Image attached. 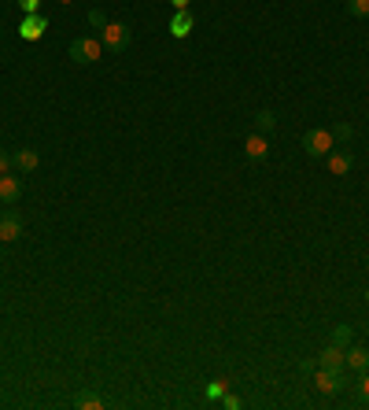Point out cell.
<instances>
[{"label": "cell", "mask_w": 369, "mask_h": 410, "mask_svg": "<svg viewBox=\"0 0 369 410\" xmlns=\"http://www.w3.org/2000/svg\"><path fill=\"white\" fill-rule=\"evenodd\" d=\"M100 56H104V41H96V37H74L70 41V59L82 63V67L85 63H96Z\"/></svg>", "instance_id": "cell-1"}, {"label": "cell", "mask_w": 369, "mask_h": 410, "mask_svg": "<svg viewBox=\"0 0 369 410\" xmlns=\"http://www.w3.org/2000/svg\"><path fill=\"white\" fill-rule=\"evenodd\" d=\"M100 41H104V52H126L133 34H129V26H122V23H107L100 30Z\"/></svg>", "instance_id": "cell-2"}, {"label": "cell", "mask_w": 369, "mask_h": 410, "mask_svg": "<svg viewBox=\"0 0 369 410\" xmlns=\"http://www.w3.org/2000/svg\"><path fill=\"white\" fill-rule=\"evenodd\" d=\"M303 148H307V156H314V159L329 156L332 152V133L329 129H307V133H303Z\"/></svg>", "instance_id": "cell-3"}, {"label": "cell", "mask_w": 369, "mask_h": 410, "mask_svg": "<svg viewBox=\"0 0 369 410\" xmlns=\"http://www.w3.org/2000/svg\"><path fill=\"white\" fill-rule=\"evenodd\" d=\"M314 384H318V392H325V395H336V392H343V370H314Z\"/></svg>", "instance_id": "cell-4"}, {"label": "cell", "mask_w": 369, "mask_h": 410, "mask_svg": "<svg viewBox=\"0 0 369 410\" xmlns=\"http://www.w3.org/2000/svg\"><path fill=\"white\" fill-rule=\"evenodd\" d=\"M343 370H351V373H366L369 370V351L362 348V344H347L343 348Z\"/></svg>", "instance_id": "cell-5"}, {"label": "cell", "mask_w": 369, "mask_h": 410, "mask_svg": "<svg viewBox=\"0 0 369 410\" xmlns=\"http://www.w3.org/2000/svg\"><path fill=\"white\" fill-rule=\"evenodd\" d=\"M23 236V218L15 211H4L0 214V241H19Z\"/></svg>", "instance_id": "cell-6"}, {"label": "cell", "mask_w": 369, "mask_h": 410, "mask_svg": "<svg viewBox=\"0 0 369 410\" xmlns=\"http://www.w3.org/2000/svg\"><path fill=\"white\" fill-rule=\"evenodd\" d=\"M244 156L247 159H255V163H263V159L269 156V145H266V133H252L244 141Z\"/></svg>", "instance_id": "cell-7"}, {"label": "cell", "mask_w": 369, "mask_h": 410, "mask_svg": "<svg viewBox=\"0 0 369 410\" xmlns=\"http://www.w3.org/2000/svg\"><path fill=\"white\" fill-rule=\"evenodd\" d=\"M325 159H329V170H332V174H336V178L351 174V167H354V159H351V152H336V148H332V152H329V156H325Z\"/></svg>", "instance_id": "cell-8"}, {"label": "cell", "mask_w": 369, "mask_h": 410, "mask_svg": "<svg viewBox=\"0 0 369 410\" xmlns=\"http://www.w3.org/2000/svg\"><path fill=\"white\" fill-rule=\"evenodd\" d=\"M23 196V185H19V178H12V174H0V200L12 207V203Z\"/></svg>", "instance_id": "cell-9"}, {"label": "cell", "mask_w": 369, "mask_h": 410, "mask_svg": "<svg viewBox=\"0 0 369 410\" xmlns=\"http://www.w3.org/2000/svg\"><path fill=\"white\" fill-rule=\"evenodd\" d=\"M318 366H321V370H343V348L329 344V348L318 355Z\"/></svg>", "instance_id": "cell-10"}, {"label": "cell", "mask_w": 369, "mask_h": 410, "mask_svg": "<svg viewBox=\"0 0 369 410\" xmlns=\"http://www.w3.org/2000/svg\"><path fill=\"white\" fill-rule=\"evenodd\" d=\"M45 26H48V23H45L41 15H26V19H23V26H19V34H23L26 41H37L41 34H45Z\"/></svg>", "instance_id": "cell-11"}, {"label": "cell", "mask_w": 369, "mask_h": 410, "mask_svg": "<svg viewBox=\"0 0 369 410\" xmlns=\"http://www.w3.org/2000/svg\"><path fill=\"white\" fill-rule=\"evenodd\" d=\"M12 159H15V170H23V174H30V170H37V163H41L34 148H19V152H15Z\"/></svg>", "instance_id": "cell-12"}, {"label": "cell", "mask_w": 369, "mask_h": 410, "mask_svg": "<svg viewBox=\"0 0 369 410\" xmlns=\"http://www.w3.org/2000/svg\"><path fill=\"white\" fill-rule=\"evenodd\" d=\"M170 34H173V37H189V34H192V15H189V8L170 19Z\"/></svg>", "instance_id": "cell-13"}, {"label": "cell", "mask_w": 369, "mask_h": 410, "mask_svg": "<svg viewBox=\"0 0 369 410\" xmlns=\"http://www.w3.org/2000/svg\"><path fill=\"white\" fill-rule=\"evenodd\" d=\"M74 407H82V410H100L104 399L96 395V392H82V395H74Z\"/></svg>", "instance_id": "cell-14"}, {"label": "cell", "mask_w": 369, "mask_h": 410, "mask_svg": "<svg viewBox=\"0 0 369 410\" xmlns=\"http://www.w3.org/2000/svg\"><path fill=\"white\" fill-rule=\"evenodd\" d=\"M255 126H258V133H269V129H277V115L274 111H258Z\"/></svg>", "instance_id": "cell-15"}, {"label": "cell", "mask_w": 369, "mask_h": 410, "mask_svg": "<svg viewBox=\"0 0 369 410\" xmlns=\"http://www.w3.org/2000/svg\"><path fill=\"white\" fill-rule=\"evenodd\" d=\"M351 340H354V329L351 326H336L332 329V344H336V348H347Z\"/></svg>", "instance_id": "cell-16"}, {"label": "cell", "mask_w": 369, "mask_h": 410, "mask_svg": "<svg viewBox=\"0 0 369 410\" xmlns=\"http://www.w3.org/2000/svg\"><path fill=\"white\" fill-rule=\"evenodd\" d=\"M329 133H332V145H336V141H340V145H347V141H351V137H354V129L347 126V122H340V126H332Z\"/></svg>", "instance_id": "cell-17"}, {"label": "cell", "mask_w": 369, "mask_h": 410, "mask_svg": "<svg viewBox=\"0 0 369 410\" xmlns=\"http://www.w3.org/2000/svg\"><path fill=\"white\" fill-rule=\"evenodd\" d=\"M347 12L358 15V19H366L369 15V0H347Z\"/></svg>", "instance_id": "cell-18"}, {"label": "cell", "mask_w": 369, "mask_h": 410, "mask_svg": "<svg viewBox=\"0 0 369 410\" xmlns=\"http://www.w3.org/2000/svg\"><path fill=\"white\" fill-rule=\"evenodd\" d=\"M358 377H362V381H358V403L369 407V370H366V373H358Z\"/></svg>", "instance_id": "cell-19"}, {"label": "cell", "mask_w": 369, "mask_h": 410, "mask_svg": "<svg viewBox=\"0 0 369 410\" xmlns=\"http://www.w3.org/2000/svg\"><path fill=\"white\" fill-rule=\"evenodd\" d=\"M89 26H93V30H104V26H107V15L100 12V8H93V12H89Z\"/></svg>", "instance_id": "cell-20"}, {"label": "cell", "mask_w": 369, "mask_h": 410, "mask_svg": "<svg viewBox=\"0 0 369 410\" xmlns=\"http://www.w3.org/2000/svg\"><path fill=\"white\" fill-rule=\"evenodd\" d=\"M12 167H15V159L8 148H0V174H12Z\"/></svg>", "instance_id": "cell-21"}, {"label": "cell", "mask_w": 369, "mask_h": 410, "mask_svg": "<svg viewBox=\"0 0 369 410\" xmlns=\"http://www.w3.org/2000/svg\"><path fill=\"white\" fill-rule=\"evenodd\" d=\"M225 395V381H211L207 384V399H222Z\"/></svg>", "instance_id": "cell-22"}, {"label": "cell", "mask_w": 369, "mask_h": 410, "mask_svg": "<svg viewBox=\"0 0 369 410\" xmlns=\"http://www.w3.org/2000/svg\"><path fill=\"white\" fill-rule=\"evenodd\" d=\"M19 8H23V12H26V15H37L41 0H19Z\"/></svg>", "instance_id": "cell-23"}, {"label": "cell", "mask_w": 369, "mask_h": 410, "mask_svg": "<svg viewBox=\"0 0 369 410\" xmlns=\"http://www.w3.org/2000/svg\"><path fill=\"white\" fill-rule=\"evenodd\" d=\"M314 370H318V362H310V359L299 362V373H303V377H314Z\"/></svg>", "instance_id": "cell-24"}, {"label": "cell", "mask_w": 369, "mask_h": 410, "mask_svg": "<svg viewBox=\"0 0 369 410\" xmlns=\"http://www.w3.org/2000/svg\"><path fill=\"white\" fill-rule=\"evenodd\" d=\"M222 403L229 407V410H236V407H240V395H222Z\"/></svg>", "instance_id": "cell-25"}, {"label": "cell", "mask_w": 369, "mask_h": 410, "mask_svg": "<svg viewBox=\"0 0 369 410\" xmlns=\"http://www.w3.org/2000/svg\"><path fill=\"white\" fill-rule=\"evenodd\" d=\"M173 8H178V12H184V8H189V0H170Z\"/></svg>", "instance_id": "cell-26"}, {"label": "cell", "mask_w": 369, "mask_h": 410, "mask_svg": "<svg viewBox=\"0 0 369 410\" xmlns=\"http://www.w3.org/2000/svg\"><path fill=\"white\" fill-rule=\"evenodd\" d=\"M366 304H369V288H366Z\"/></svg>", "instance_id": "cell-27"}, {"label": "cell", "mask_w": 369, "mask_h": 410, "mask_svg": "<svg viewBox=\"0 0 369 410\" xmlns=\"http://www.w3.org/2000/svg\"><path fill=\"white\" fill-rule=\"evenodd\" d=\"M0 244H4V241H0ZM0 255H4V248H0Z\"/></svg>", "instance_id": "cell-28"}, {"label": "cell", "mask_w": 369, "mask_h": 410, "mask_svg": "<svg viewBox=\"0 0 369 410\" xmlns=\"http://www.w3.org/2000/svg\"><path fill=\"white\" fill-rule=\"evenodd\" d=\"M63 4H70V0H63Z\"/></svg>", "instance_id": "cell-29"}, {"label": "cell", "mask_w": 369, "mask_h": 410, "mask_svg": "<svg viewBox=\"0 0 369 410\" xmlns=\"http://www.w3.org/2000/svg\"><path fill=\"white\" fill-rule=\"evenodd\" d=\"M366 270H369V263H366Z\"/></svg>", "instance_id": "cell-30"}]
</instances>
